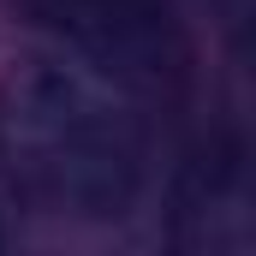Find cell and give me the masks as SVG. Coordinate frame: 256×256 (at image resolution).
Instances as JSON below:
<instances>
[{"mask_svg":"<svg viewBox=\"0 0 256 256\" xmlns=\"http://www.w3.org/2000/svg\"><path fill=\"white\" fill-rule=\"evenodd\" d=\"M208 6H214L220 30H226V36L244 48V36H250V6H256V0H208Z\"/></svg>","mask_w":256,"mask_h":256,"instance_id":"obj_4","label":"cell"},{"mask_svg":"<svg viewBox=\"0 0 256 256\" xmlns=\"http://www.w3.org/2000/svg\"><path fill=\"white\" fill-rule=\"evenodd\" d=\"M0 256H6V226H0Z\"/></svg>","mask_w":256,"mask_h":256,"instance_id":"obj_5","label":"cell"},{"mask_svg":"<svg viewBox=\"0 0 256 256\" xmlns=\"http://www.w3.org/2000/svg\"><path fill=\"white\" fill-rule=\"evenodd\" d=\"M66 60L114 78L120 90H173L185 72L179 0H18Z\"/></svg>","mask_w":256,"mask_h":256,"instance_id":"obj_2","label":"cell"},{"mask_svg":"<svg viewBox=\"0 0 256 256\" xmlns=\"http://www.w3.org/2000/svg\"><path fill=\"white\" fill-rule=\"evenodd\" d=\"M6 185L66 220H120L149 173V131L114 78L42 54L0 78Z\"/></svg>","mask_w":256,"mask_h":256,"instance_id":"obj_1","label":"cell"},{"mask_svg":"<svg viewBox=\"0 0 256 256\" xmlns=\"http://www.w3.org/2000/svg\"><path fill=\"white\" fill-rule=\"evenodd\" d=\"M167 256H256L250 143L238 126L196 137L167 191Z\"/></svg>","mask_w":256,"mask_h":256,"instance_id":"obj_3","label":"cell"}]
</instances>
